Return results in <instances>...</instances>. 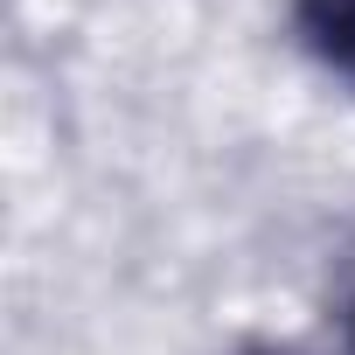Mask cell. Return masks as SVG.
<instances>
[{
  "instance_id": "obj_1",
  "label": "cell",
  "mask_w": 355,
  "mask_h": 355,
  "mask_svg": "<svg viewBox=\"0 0 355 355\" xmlns=\"http://www.w3.org/2000/svg\"><path fill=\"white\" fill-rule=\"evenodd\" d=\"M293 42L355 91V0H293Z\"/></svg>"
},
{
  "instance_id": "obj_2",
  "label": "cell",
  "mask_w": 355,
  "mask_h": 355,
  "mask_svg": "<svg viewBox=\"0 0 355 355\" xmlns=\"http://www.w3.org/2000/svg\"><path fill=\"white\" fill-rule=\"evenodd\" d=\"M327 313H334V327H341V341H348V355H355V237L334 251V272H327Z\"/></svg>"
},
{
  "instance_id": "obj_3",
  "label": "cell",
  "mask_w": 355,
  "mask_h": 355,
  "mask_svg": "<svg viewBox=\"0 0 355 355\" xmlns=\"http://www.w3.org/2000/svg\"><path fill=\"white\" fill-rule=\"evenodd\" d=\"M244 355H300V348H244Z\"/></svg>"
}]
</instances>
